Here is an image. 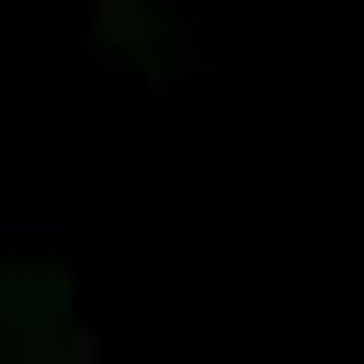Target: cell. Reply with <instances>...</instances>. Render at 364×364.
<instances>
[{
    "instance_id": "6da1fadb",
    "label": "cell",
    "mask_w": 364,
    "mask_h": 364,
    "mask_svg": "<svg viewBox=\"0 0 364 364\" xmlns=\"http://www.w3.org/2000/svg\"><path fill=\"white\" fill-rule=\"evenodd\" d=\"M73 28H82V46H109V55H155L164 9L155 0H73Z\"/></svg>"
},
{
    "instance_id": "3957f363",
    "label": "cell",
    "mask_w": 364,
    "mask_h": 364,
    "mask_svg": "<svg viewBox=\"0 0 364 364\" xmlns=\"http://www.w3.org/2000/svg\"><path fill=\"white\" fill-rule=\"evenodd\" d=\"M128 100H136V109H173V100H182V73H173V64H155V55H146V64L128 73Z\"/></svg>"
},
{
    "instance_id": "7a4b0ae2",
    "label": "cell",
    "mask_w": 364,
    "mask_h": 364,
    "mask_svg": "<svg viewBox=\"0 0 364 364\" xmlns=\"http://www.w3.org/2000/svg\"><path fill=\"white\" fill-rule=\"evenodd\" d=\"M64 364H109V301H82L73 337H64Z\"/></svg>"
}]
</instances>
